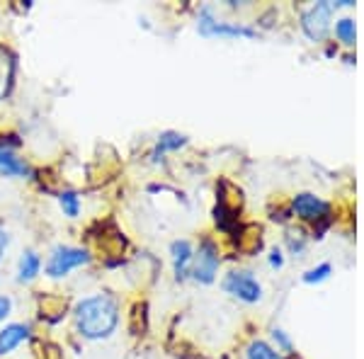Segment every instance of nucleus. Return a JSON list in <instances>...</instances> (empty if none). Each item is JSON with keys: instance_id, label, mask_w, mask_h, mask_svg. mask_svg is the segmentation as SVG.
Here are the masks:
<instances>
[{"instance_id": "nucleus-16", "label": "nucleus", "mask_w": 364, "mask_h": 359, "mask_svg": "<svg viewBox=\"0 0 364 359\" xmlns=\"http://www.w3.org/2000/svg\"><path fill=\"white\" fill-rule=\"evenodd\" d=\"M336 32L338 37L343 39L345 44H355V37H357V29H355V20H350V17H343V20L336 25Z\"/></svg>"}, {"instance_id": "nucleus-9", "label": "nucleus", "mask_w": 364, "mask_h": 359, "mask_svg": "<svg viewBox=\"0 0 364 359\" xmlns=\"http://www.w3.org/2000/svg\"><path fill=\"white\" fill-rule=\"evenodd\" d=\"M27 173V163L22 158H17L5 144H0V175H5V178H22Z\"/></svg>"}, {"instance_id": "nucleus-10", "label": "nucleus", "mask_w": 364, "mask_h": 359, "mask_svg": "<svg viewBox=\"0 0 364 359\" xmlns=\"http://www.w3.org/2000/svg\"><path fill=\"white\" fill-rule=\"evenodd\" d=\"M173 267H175V277L178 279H185L187 274H190V262H192V245L187 243V240H175L173 248Z\"/></svg>"}, {"instance_id": "nucleus-11", "label": "nucleus", "mask_w": 364, "mask_h": 359, "mask_svg": "<svg viewBox=\"0 0 364 359\" xmlns=\"http://www.w3.org/2000/svg\"><path fill=\"white\" fill-rule=\"evenodd\" d=\"M13 73H15L13 54L0 46V100H5V95L10 92V87H13Z\"/></svg>"}, {"instance_id": "nucleus-8", "label": "nucleus", "mask_w": 364, "mask_h": 359, "mask_svg": "<svg viewBox=\"0 0 364 359\" xmlns=\"http://www.w3.org/2000/svg\"><path fill=\"white\" fill-rule=\"evenodd\" d=\"M29 338V328L25 323H13V326H5L0 331V357L3 355H10L20 343H25Z\"/></svg>"}, {"instance_id": "nucleus-20", "label": "nucleus", "mask_w": 364, "mask_h": 359, "mask_svg": "<svg viewBox=\"0 0 364 359\" xmlns=\"http://www.w3.org/2000/svg\"><path fill=\"white\" fill-rule=\"evenodd\" d=\"M269 264H272V267H282V264H284V257H282V250H272V257H269Z\"/></svg>"}, {"instance_id": "nucleus-6", "label": "nucleus", "mask_w": 364, "mask_h": 359, "mask_svg": "<svg viewBox=\"0 0 364 359\" xmlns=\"http://www.w3.org/2000/svg\"><path fill=\"white\" fill-rule=\"evenodd\" d=\"M199 32L204 37H252V29L250 27H243V25H226V22H216L211 17L209 10H204L202 17H199Z\"/></svg>"}, {"instance_id": "nucleus-19", "label": "nucleus", "mask_w": 364, "mask_h": 359, "mask_svg": "<svg viewBox=\"0 0 364 359\" xmlns=\"http://www.w3.org/2000/svg\"><path fill=\"white\" fill-rule=\"evenodd\" d=\"M272 335H274V340H277V343H279L282 347H284V350H291V343H289V338H287L284 333H282V331H274Z\"/></svg>"}, {"instance_id": "nucleus-18", "label": "nucleus", "mask_w": 364, "mask_h": 359, "mask_svg": "<svg viewBox=\"0 0 364 359\" xmlns=\"http://www.w3.org/2000/svg\"><path fill=\"white\" fill-rule=\"evenodd\" d=\"M10 309H13V301H10L8 296H0V321L10 314Z\"/></svg>"}, {"instance_id": "nucleus-5", "label": "nucleus", "mask_w": 364, "mask_h": 359, "mask_svg": "<svg viewBox=\"0 0 364 359\" xmlns=\"http://www.w3.org/2000/svg\"><path fill=\"white\" fill-rule=\"evenodd\" d=\"M216 269H219V252H216V248L209 243V240H204L202 248L197 252V257H195V269H192V274H195L197 282L209 284V282H214Z\"/></svg>"}, {"instance_id": "nucleus-1", "label": "nucleus", "mask_w": 364, "mask_h": 359, "mask_svg": "<svg viewBox=\"0 0 364 359\" xmlns=\"http://www.w3.org/2000/svg\"><path fill=\"white\" fill-rule=\"evenodd\" d=\"M119 321V311H117L114 299L105 296H87L75 306V323L78 331L87 340H102L109 338Z\"/></svg>"}, {"instance_id": "nucleus-17", "label": "nucleus", "mask_w": 364, "mask_h": 359, "mask_svg": "<svg viewBox=\"0 0 364 359\" xmlns=\"http://www.w3.org/2000/svg\"><path fill=\"white\" fill-rule=\"evenodd\" d=\"M331 272H333L331 264L323 262V264H318V267L309 269V272L304 274V282H306V284H314V282H323V279H328V277H331Z\"/></svg>"}, {"instance_id": "nucleus-15", "label": "nucleus", "mask_w": 364, "mask_h": 359, "mask_svg": "<svg viewBox=\"0 0 364 359\" xmlns=\"http://www.w3.org/2000/svg\"><path fill=\"white\" fill-rule=\"evenodd\" d=\"M248 359H282V357H279V352H274L267 343L257 340V343H252L248 347Z\"/></svg>"}, {"instance_id": "nucleus-13", "label": "nucleus", "mask_w": 364, "mask_h": 359, "mask_svg": "<svg viewBox=\"0 0 364 359\" xmlns=\"http://www.w3.org/2000/svg\"><path fill=\"white\" fill-rule=\"evenodd\" d=\"M185 144H187V139H185V136H180V134H173V132L163 134V136H161V141H158V146H156V153H154V158L163 156V153H166V151L180 149V146H185Z\"/></svg>"}, {"instance_id": "nucleus-12", "label": "nucleus", "mask_w": 364, "mask_h": 359, "mask_svg": "<svg viewBox=\"0 0 364 359\" xmlns=\"http://www.w3.org/2000/svg\"><path fill=\"white\" fill-rule=\"evenodd\" d=\"M39 267H42V260H39L37 252L27 250L25 255L20 257V267H17V279L20 282H32L34 277L39 274Z\"/></svg>"}, {"instance_id": "nucleus-21", "label": "nucleus", "mask_w": 364, "mask_h": 359, "mask_svg": "<svg viewBox=\"0 0 364 359\" xmlns=\"http://www.w3.org/2000/svg\"><path fill=\"white\" fill-rule=\"evenodd\" d=\"M5 248H8V235H5V231L0 228V257H3Z\"/></svg>"}, {"instance_id": "nucleus-4", "label": "nucleus", "mask_w": 364, "mask_h": 359, "mask_svg": "<svg viewBox=\"0 0 364 359\" xmlns=\"http://www.w3.org/2000/svg\"><path fill=\"white\" fill-rule=\"evenodd\" d=\"M333 8H336V5H331V3H316L314 8L304 15V29H306V34L311 39H323V37H326L328 27H331Z\"/></svg>"}, {"instance_id": "nucleus-3", "label": "nucleus", "mask_w": 364, "mask_h": 359, "mask_svg": "<svg viewBox=\"0 0 364 359\" xmlns=\"http://www.w3.org/2000/svg\"><path fill=\"white\" fill-rule=\"evenodd\" d=\"M224 289L231 294V296H236L245 304H255V301H260V296H262L260 282L250 272H231L224 279Z\"/></svg>"}, {"instance_id": "nucleus-2", "label": "nucleus", "mask_w": 364, "mask_h": 359, "mask_svg": "<svg viewBox=\"0 0 364 359\" xmlns=\"http://www.w3.org/2000/svg\"><path fill=\"white\" fill-rule=\"evenodd\" d=\"M90 262V255L80 248H68V245H58V248L51 252L49 257V264H46V272L49 277H66L70 269L80 267V264H87Z\"/></svg>"}, {"instance_id": "nucleus-7", "label": "nucleus", "mask_w": 364, "mask_h": 359, "mask_svg": "<svg viewBox=\"0 0 364 359\" xmlns=\"http://www.w3.org/2000/svg\"><path fill=\"white\" fill-rule=\"evenodd\" d=\"M291 209H294L296 216H301V219L306 221H318L323 216H328V202H323L321 197H316V194H296L294 202H291Z\"/></svg>"}, {"instance_id": "nucleus-14", "label": "nucleus", "mask_w": 364, "mask_h": 359, "mask_svg": "<svg viewBox=\"0 0 364 359\" xmlns=\"http://www.w3.org/2000/svg\"><path fill=\"white\" fill-rule=\"evenodd\" d=\"M58 204H61L63 214L68 216V219H75L80 211V199L75 192H61V197H58Z\"/></svg>"}]
</instances>
